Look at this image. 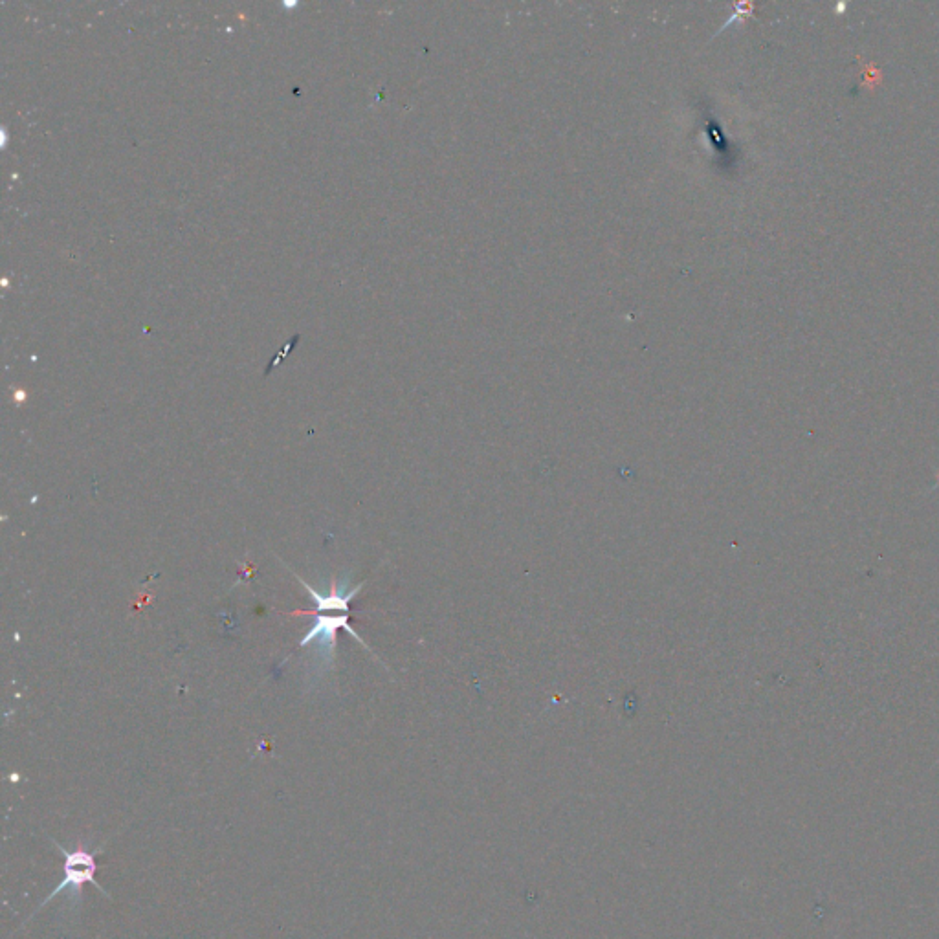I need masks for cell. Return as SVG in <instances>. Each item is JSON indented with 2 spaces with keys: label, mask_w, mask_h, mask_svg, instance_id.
<instances>
[{
  "label": "cell",
  "mask_w": 939,
  "mask_h": 939,
  "mask_svg": "<svg viewBox=\"0 0 939 939\" xmlns=\"http://www.w3.org/2000/svg\"><path fill=\"white\" fill-rule=\"evenodd\" d=\"M48 839L56 846L57 851H61V855L65 857V866H63L65 877H63V881L54 888V892L48 895V897H45L43 903L35 908L34 914L24 921L23 927L30 919H34V917L43 910V906L48 905L52 899H56L59 892H65V890H70V895H68V901H70V903H72L74 899L81 901L83 886L89 883L94 884L107 899H111V894L96 881V870H98L96 857L100 855L101 851L105 850V844L111 839L105 840L96 850H90L89 846L83 844V842H79L76 848L68 850L63 844H59L56 839H52V837H48Z\"/></svg>",
  "instance_id": "cell-1"
},
{
  "label": "cell",
  "mask_w": 939,
  "mask_h": 939,
  "mask_svg": "<svg viewBox=\"0 0 939 939\" xmlns=\"http://www.w3.org/2000/svg\"><path fill=\"white\" fill-rule=\"evenodd\" d=\"M338 628H345L353 635L354 639L358 642H362V639L356 635V631L347 624V615H336V617H325L321 615L320 619L316 620L314 628L307 633V637L301 641V646L309 644L312 641L320 642V648H323L325 655L329 657V661H334V631Z\"/></svg>",
  "instance_id": "cell-2"
}]
</instances>
